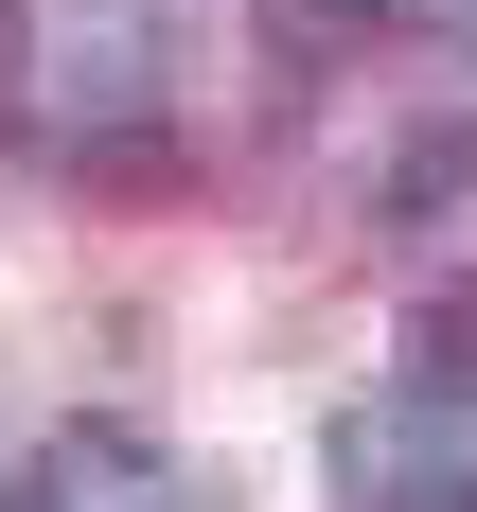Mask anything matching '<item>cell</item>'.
I'll use <instances>...</instances> for the list:
<instances>
[{
	"instance_id": "1",
	"label": "cell",
	"mask_w": 477,
	"mask_h": 512,
	"mask_svg": "<svg viewBox=\"0 0 477 512\" xmlns=\"http://www.w3.org/2000/svg\"><path fill=\"white\" fill-rule=\"evenodd\" d=\"M18 106H36V142H71L89 177H124L159 142V106H177V18L159 0H36Z\"/></svg>"
},
{
	"instance_id": "2",
	"label": "cell",
	"mask_w": 477,
	"mask_h": 512,
	"mask_svg": "<svg viewBox=\"0 0 477 512\" xmlns=\"http://www.w3.org/2000/svg\"><path fill=\"white\" fill-rule=\"evenodd\" d=\"M389 18H407V0H248V36H265L283 89H336L354 53H389Z\"/></svg>"
},
{
	"instance_id": "3",
	"label": "cell",
	"mask_w": 477,
	"mask_h": 512,
	"mask_svg": "<svg viewBox=\"0 0 477 512\" xmlns=\"http://www.w3.org/2000/svg\"><path fill=\"white\" fill-rule=\"evenodd\" d=\"M477 195V124L442 106V124H389V159H371V212L389 230H424V212H460Z\"/></svg>"
},
{
	"instance_id": "4",
	"label": "cell",
	"mask_w": 477,
	"mask_h": 512,
	"mask_svg": "<svg viewBox=\"0 0 477 512\" xmlns=\"http://www.w3.org/2000/svg\"><path fill=\"white\" fill-rule=\"evenodd\" d=\"M53 512H195V495L142 460V424H71L53 442Z\"/></svg>"
},
{
	"instance_id": "5",
	"label": "cell",
	"mask_w": 477,
	"mask_h": 512,
	"mask_svg": "<svg viewBox=\"0 0 477 512\" xmlns=\"http://www.w3.org/2000/svg\"><path fill=\"white\" fill-rule=\"evenodd\" d=\"M407 389H477V265L407 301Z\"/></svg>"
},
{
	"instance_id": "6",
	"label": "cell",
	"mask_w": 477,
	"mask_h": 512,
	"mask_svg": "<svg viewBox=\"0 0 477 512\" xmlns=\"http://www.w3.org/2000/svg\"><path fill=\"white\" fill-rule=\"evenodd\" d=\"M18 53H36V0H0V89H18Z\"/></svg>"
},
{
	"instance_id": "7",
	"label": "cell",
	"mask_w": 477,
	"mask_h": 512,
	"mask_svg": "<svg viewBox=\"0 0 477 512\" xmlns=\"http://www.w3.org/2000/svg\"><path fill=\"white\" fill-rule=\"evenodd\" d=\"M442 36H460V71H477V0H442Z\"/></svg>"
}]
</instances>
